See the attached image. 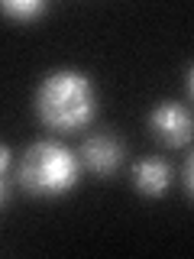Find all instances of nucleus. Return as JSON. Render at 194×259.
I'll list each match as a JSON object with an SVG mask.
<instances>
[{
	"instance_id": "obj_1",
	"label": "nucleus",
	"mask_w": 194,
	"mask_h": 259,
	"mask_svg": "<svg viewBox=\"0 0 194 259\" xmlns=\"http://www.w3.org/2000/svg\"><path fill=\"white\" fill-rule=\"evenodd\" d=\"M32 110L52 133H78L97 113V84L81 68H52L36 84Z\"/></svg>"
},
{
	"instance_id": "obj_2",
	"label": "nucleus",
	"mask_w": 194,
	"mask_h": 259,
	"mask_svg": "<svg viewBox=\"0 0 194 259\" xmlns=\"http://www.w3.org/2000/svg\"><path fill=\"white\" fill-rule=\"evenodd\" d=\"M81 168H84L81 156H75L65 143L36 140V143L26 146V152H23L20 175L16 178H20V188L26 194L55 201V198H65L68 191L78 188Z\"/></svg>"
},
{
	"instance_id": "obj_3",
	"label": "nucleus",
	"mask_w": 194,
	"mask_h": 259,
	"mask_svg": "<svg viewBox=\"0 0 194 259\" xmlns=\"http://www.w3.org/2000/svg\"><path fill=\"white\" fill-rule=\"evenodd\" d=\"M149 130L152 136L168 146V149H178V146H188L194 136V117L184 104L178 101H162L149 110Z\"/></svg>"
},
{
	"instance_id": "obj_4",
	"label": "nucleus",
	"mask_w": 194,
	"mask_h": 259,
	"mask_svg": "<svg viewBox=\"0 0 194 259\" xmlns=\"http://www.w3.org/2000/svg\"><path fill=\"white\" fill-rule=\"evenodd\" d=\"M81 162H84L87 172L94 175H113L123 162V143L110 133H94L81 143Z\"/></svg>"
},
{
	"instance_id": "obj_5",
	"label": "nucleus",
	"mask_w": 194,
	"mask_h": 259,
	"mask_svg": "<svg viewBox=\"0 0 194 259\" xmlns=\"http://www.w3.org/2000/svg\"><path fill=\"white\" fill-rule=\"evenodd\" d=\"M172 185V165L165 159H142L133 165V188L146 198H159Z\"/></svg>"
},
{
	"instance_id": "obj_6",
	"label": "nucleus",
	"mask_w": 194,
	"mask_h": 259,
	"mask_svg": "<svg viewBox=\"0 0 194 259\" xmlns=\"http://www.w3.org/2000/svg\"><path fill=\"white\" fill-rule=\"evenodd\" d=\"M4 16L10 20H20V23H32V20H42L48 13V4L45 0H4Z\"/></svg>"
},
{
	"instance_id": "obj_7",
	"label": "nucleus",
	"mask_w": 194,
	"mask_h": 259,
	"mask_svg": "<svg viewBox=\"0 0 194 259\" xmlns=\"http://www.w3.org/2000/svg\"><path fill=\"white\" fill-rule=\"evenodd\" d=\"M0 168H4V207L10 204V146L0 149Z\"/></svg>"
},
{
	"instance_id": "obj_8",
	"label": "nucleus",
	"mask_w": 194,
	"mask_h": 259,
	"mask_svg": "<svg viewBox=\"0 0 194 259\" xmlns=\"http://www.w3.org/2000/svg\"><path fill=\"white\" fill-rule=\"evenodd\" d=\"M184 191H188V198L194 201V152L188 156V162H184Z\"/></svg>"
},
{
	"instance_id": "obj_9",
	"label": "nucleus",
	"mask_w": 194,
	"mask_h": 259,
	"mask_svg": "<svg viewBox=\"0 0 194 259\" xmlns=\"http://www.w3.org/2000/svg\"><path fill=\"white\" fill-rule=\"evenodd\" d=\"M188 97H191V104H194V65L188 68Z\"/></svg>"
}]
</instances>
